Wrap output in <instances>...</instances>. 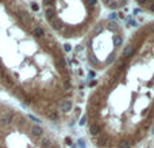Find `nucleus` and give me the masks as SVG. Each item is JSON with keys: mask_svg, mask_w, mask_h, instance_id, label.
Masks as SVG:
<instances>
[{"mask_svg": "<svg viewBox=\"0 0 154 148\" xmlns=\"http://www.w3.org/2000/svg\"><path fill=\"white\" fill-rule=\"evenodd\" d=\"M31 134L36 139H39V137L43 136V129L42 126H39L38 124H35V125H31Z\"/></svg>", "mask_w": 154, "mask_h": 148, "instance_id": "0eeeda50", "label": "nucleus"}, {"mask_svg": "<svg viewBox=\"0 0 154 148\" xmlns=\"http://www.w3.org/2000/svg\"><path fill=\"white\" fill-rule=\"evenodd\" d=\"M128 2L130 0H100L102 7H106V8L111 10V11H116V10L126 7Z\"/></svg>", "mask_w": 154, "mask_h": 148, "instance_id": "20e7f679", "label": "nucleus"}, {"mask_svg": "<svg viewBox=\"0 0 154 148\" xmlns=\"http://www.w3.org/2000/svg\"><path fill=\"white\" fill-rule=\"evenodd\" d=\"M52 148H58V147H54V145H53V147H52Z\"/></svg>", "mask_w": 154, "mask_h": 148, "instance_id": "9b49d317", "label": "nucleus"}, {"mask_svg": "<svg viewBox=\"0 0 154 148\" xmlns=\"http://www.w3.org/2000/svg\"><path fill=\"white\" fill-rule=\"evenodd\" d=\"M12 118H14L12 112H4L0 116V122H2L3 125H8V124L12 122Z\"/></svg>", "mask_w": 154, "mask_h": 148, "instance_id": "423d86ee", "label": "nucleus"}, {"mask_svg": "<svg viewBox=\"0 0 154 148\" xmlns=\"http://www.w3.org/2000/svg\"><path fill=\"white\" fill-rule=\"evenodd\" d=\"M126 31L122 25L111 18L99 19L85 35L84 56L93 71H104L115 61L126 42Z\"/></svg>", "mask_w": 154, "mask_h": 148, "instance_id": "7ed1b4c3", "label": "nucleus"}, {"mask_svg": "<svg viewBox=\"0 0 154 148\" xmlns=\"http://www.w3.org/2000/svg\"><path fill=\"white\" fill-rule=\"evenodd\" d=\"M28 118H30V120H32L34 122H39V120L36 118V117H34V116H28Z\"/></svg>", "mask_w": 154, "mask_h": 148, "instance_id": "1a4fd4ad", "label": "nucleus"}, {"mask_svg": "<svg viewBox=\"0 0 154 148\" xmlns=\"http://www.w3.org/2000/svg\"><path fill=\"white\" fill-rule=\"evenodd\" d=\"M0 79H7V73H6L4 68H2V67H0Z\"/></svg>", "mask_w": 154, "mask_h": 148, "instance_id": "6e6552de", "label": "nucleus"}, {"mask_svg": "<svg viewBox=\"0 0 154 148\" xmlns=\"http://www.w3.org/2000/svg\"><path fill=\"white\" fill-rule=\"evenodd\" d=\"M31 8L34 10V11H38V6L36 4H31Z\"/></svg>", "mask_w": 154, "mask_h": 148, "instance_id": "9d476101", "label": "nucleus"}, {"mask_svg": "<svg viewBox=\"0 0 154 148\" xmlns=\"http://www.w3.org/2000/svg\"><path fill=\"white\" fill-rule=\"evenodd\" d=\"M84 117L98 148H132L154 130V19L127 37L93 87Z\"/></svg>", "mask_w": 154, "mask_h": 148, "instance_id": "f257e3e1", "label": "nucleus"}, {"mask_svg": "<svg viewBox=\"0 0 154 148\" xmlns=\"http://www.w3.org/2000/svg\"><path fill=\"white\" fill-rule=\"evenodd\" d=\"M50 27L66 39L85 37L99 22L100 0H42Z\"/></svg>", "mask_w": 154, "mask_h": 148, "instance_id": "f03ea898", "label": "nucleus"}, {"mask_svg": "<svg viewBox=\"0 0 154 148\" xmlns=\"http://www.w3.org/2000/svg\"><path fill=\"white\" fill-rule=\"evenodd\" d=\"M134 2L143 12L154 16V0H134Z\"/></svg>", "mask_w": 154, "mask_h": 148, "instance_id": "39448f33", "label": "nucleus"}]
</instances>
